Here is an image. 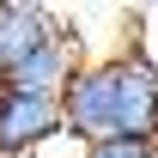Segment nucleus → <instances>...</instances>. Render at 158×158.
<instances>
[{"label": "nucleus", "instance_id": "1", "mask_svg": "<svg viewBox=\"0 0 158 158\" xmlns=\"http://www.w3.org/2000/svg\"><path fill=\"white\" fill-rule=\"evenodd\" d=\"M61 110L79 146L110 134H158V61L146 49H116L103 61H85L61 91Z\"/></svg>", "mask_w": 158, "mask_h": 158}, {"label": "nucleus", "instance_id": "2", "mask_svg": "<svg viewBox=\"0 0 158 158\" xmlns=\"http://www.w3.org/2000/svg\"><path fill=\"white\" fill-rule=\"evenodd\" d=\"M61 134H67V110L55 91L0 85V152H43Z\"/></svg>", "mask_w": 158, "mask_h": 158}, {"label": "nucleus", "instance_id": "3", "mask_svg": "<svg viewBox=\"0 0 158 158\" xmlns=\"http://www.w3.org/2000/svg\"><path fill=\"white\" fill-rule=\"evenodd\" d=\"M79 67H85L79 37H73V31H55V37L43 43V49H31L19 67H6V85H24V91H55V98H61V91L73 85Z\"/></svg>", "mask_w": 158, "mask_h": 158}, {"label": "nucleus", "instance_id": "4", "mask_svg": "<svg viewBox=\"0 0 158 158\" xmlns=\"http://www.w3.org/2000/svg\"><path fill=\"white\" fill-rule=\"evenodd\" d=\"M55 31L61 24L49 19L43 0H0V61H6V67H19V61L31 55V49H43Z\"/></svg>", "mask_w": 158, "mask_h": 158}, {"label": "nucleus", "instance_id": "5", "mask_svg": "<svg viewBox=\"0 0 158 158\" xmlns=\"http://www.w3.org/2000/svg\"><path fill=\"white\" fill-rule=\"evenodd\" d=\"M85 158H158V134H110V140H91Z\"/></svg>", "mask_w": 158, "mask_h": 158}, {"label": "nucleus", "instance_id": "6", "mask_svg": "<svg viewBox=\"0 0 158 158\" xmlns=\"http://www.w3.org/2000/svg\"><path fill=\"white\" fill-rule=\"evenodd\" d=\"M0 158H37V152H0Z\"/></svg>", "mask_w": 158, "mask_h": 158}, {"label": "nucleus", "instance_id": "7", "mask_svg": "<svg viewBox=\"0 0 158 158\" xmlns=\"http://www.w3.org/2000/svg\"><path fill=\"white\" fill-rule=\"evenodd\" d=\"M0 85H6V61H0Z\"/></svg>", "mask_w": 158, "mask_h": 158}, {"label": "nucleus", "instance_id": "8", "mask_svg": "<svg viewBox=\"0 0 158 158\" xmlns=\"http://www.w3.org/2000/svg\"><path fill=\"white\" fill-rule=\"evenodd\" d=\"M146 6H158V0H146Z\"/></svg>", "mask_w": 158, "mask_h": 158}]
</instances>
